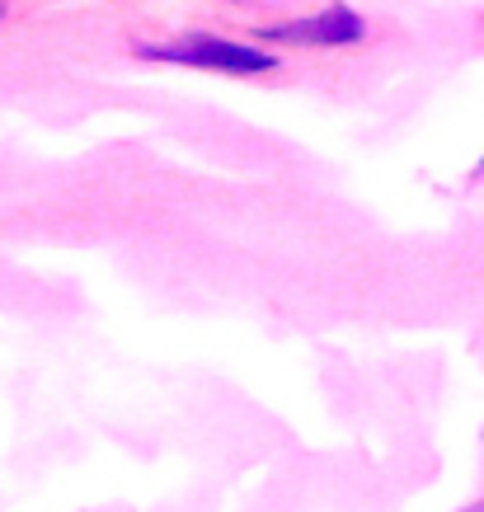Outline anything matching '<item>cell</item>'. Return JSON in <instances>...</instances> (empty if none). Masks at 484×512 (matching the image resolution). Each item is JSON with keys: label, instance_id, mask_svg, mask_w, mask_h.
<instances>
[{"label": "cell", "instance_id": "cell-1", "mask_svg": "<svg viewBox=\"0 0 484 512\" xmlns=\"http://www.w3.org/2000/svg\"><path fill=\"white\" fill-rule=\"evenodd\" d=\"M151 62H174V66H203V71H226V76H259L273 71L278 57L259 52V47L231 43V38H184V43H160V47H137Z\"/></svg>", "mask_w": 484, "mask_h": 512}, {"label": "cell", "instance_id": "cell-2", "mask_svg": "<svg viewBox=\"0 0 484 512\" xmlns=\"http://www.w3.org/2000/svg\"><path fill=\"white\" fill-rule=\"evenodd\" d=\"M367 24H362L358 10L348 5H329L320 15H306V19H292V24H273L264 29V38L273 43H315V47H344V43H358Z\"/></svg>", "mask_w": 484, "mask_h": 512}, {"label": "cell", "instance_id": "cell-3", "mask_svg": "<svg viewBox=\"0 0 484 512\" xmlns=\"http://www.w3.org/2000/svg\"><path fill=\"white\" fill-rule=\"evenodd\" d=\"M475 174H484V156H480V170H475Z\"/></svg>", "mask_w": 484, "mask_h": 512}]
</instances>
